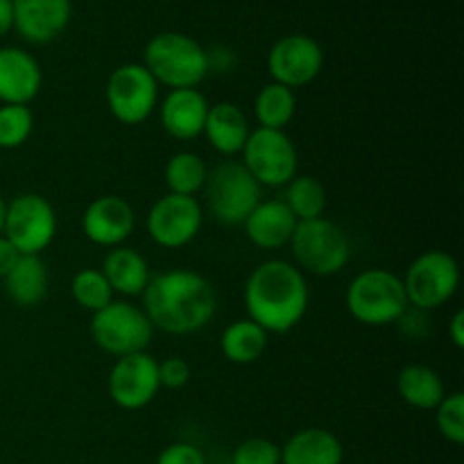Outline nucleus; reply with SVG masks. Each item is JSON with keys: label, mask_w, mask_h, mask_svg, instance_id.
<instances>
[{"label": "nucleus", "mask_w": 464, "mask_h": 464, "mask_svg": "<svg viewBox=\"0 0 464 464\" xmlns=\"http://www.w3.org/2000/svg\"><path fill=\"white\" fill-rule=\"evenodd\" d=\"M143 311L154 329L172 335L202 331L218 311V297L207 276L193 270H166L150 279Z\"/></svg>", "instance_id": "1"}, {"label": "nucleus", "mask_w": 464, "mask_h": 464, "mask_svg": "<svg viewBox=\"0 0 464 464\" xmlns=\"http://www.w3.org/2000/svg\"><path fill=\"white\" fill-rule=\"evenodd\" d=\"M308 284L304 272L288 261L261 263L245 284V308L249 320L266 334H288L308 311Z\"/></svg>", "instance_id": "2"}, {"label": "nucleus", "mask_w": 464, "mask_h": 464, "mask_svg": "<svg viewBox=\"0 0 464 464\" xmlns=\"http://www.w3.org/2000/svg\"><path fill=\"white\" fill-rule=\"evenodd\" d=\"M150 75L157 84L175 89H198L208 75L207 50L193 36L181 32H161L152 36L143 53Z\"/></svg>", "instance_id": "3"}, {"label": "nucleus", "mask_w": 464, "mask_h": 464, "mask_svg": "<svg viewBox=\"0 0 464 464\" xmlns=\"http://www.w3.org/2000/svg\"><path fill=\"white\" fill-rule=\"evenodd\" d=\"M349 315L365 326H388L408 311V297L401 276L383 267L362 270L353 276L344 295Z\"/></svg>", "instance_id": "4"}, {"label": "nucleus", "mask_w": 464, "mask_h": 464, "mask_svg": "<svg viewBox=\"0 0 464 464\" xmlns=\"http://www.w3.org/2000/svg\"><path fill=\"white\" fill-rule=\"evenodd\" d=\"M288 245L299 270L315 276L338 275L352 258V243L344 229L326 218L297 222Z\"/></svg>", "instance_id": "5"}, {"label": "nucleus", "mask_w": 464, "mask_h": 464, "mask_svg": "<svg viewBox=\"0 0 464 464\" xmlns=\"http://www.w3.org/2000/svg\"><path fill=\"white\" fill-rule=\"evenodd\" d=\"M204 195L211 216L220 225H243L249 213L258 207L263 186L249 175L240 161H222L208 170Z\"/></svg>", "instance_id": "6"}, {"label": "nucleus", "mask_w": 464, "mask_h": 464, "mask_svg": "<svg viewBox=\"0 0 464 464\" xmlns=\"http://www.w3.org/2000/svg\"><path fill=\"white\" fill-rule=\"evenodd\" d=\"M154 326L143 308L131 302H111L102 311L93 313L91 338L102 352L111 356H130L150 347Z\"/></svg>", "instance_id": "7"}, {"label": "nucleus", "mask_w": 464, "mask_h": 464, "mask_svg": "<svg viewBox=\"0 0 464 464\" xmlns=\"http://www.w3.org/2000/svg\"><path fill=\"white\" fill-rule=\"evenodd\" d=\"M403 290H406L408 304L417 311H435L444 306L460 285V267L451 254L442 249H430L420 254L408 266L403 276Z\"/></svg>", "instance_id": "8"}, {"label": "nucleus", "mask_w": 464, "mask_h": 464, "mask_svg": "<svg viewBox=\"0 0 464 464\" xmlns=\"http://www.w3.org/2000/svg\"><path fill=\"white\" fill-rule=\"evenodd\" d=\"M57 216L53 204L36 193H23L7 204L3 236L23 256H39L54 240Z\"/></svg>", "instance_id": "9"}, {"label": "nucleus", "mask_w": 464, "mask_h": 464, "mask_svg": "<svg viewBox=\"0 0 464 464\" xmlns=\"http://www.w3.org/2000/svg\"><path fill=\"white\" fill-rule=\"evenodd\" d=\"M297 148L281 130L258 127L243 148V166L261 186H285L297 175Z\"/></svg>", "instance_id": "10"}, {"label": "nucleus", "mask_w": 464, "mask_h": 464, "mask_svg": "<svg viewBox=\"0 0 464 464\" xmlns=\"http://www.w3.org/2000/svg\"><path fill=\"white\" fill-rule=\"evenodd\" d=\"M109 111L122 125H140L152 116L159 100V84L143 63H122L107 82Z\"/></svg>", "instance_id": "11"}, {"label": "nucleus", "mask_w": 464, "mask_h": 464, "mask_svg": "<svg viewBox=\"0 0 464 464\" xmlns=\"http://www.w3.org/2000/svg\"><path fill=\"white\" fill-rule=\"evenodd\" d=\"M204 222L202 204L188 195L168 193L152 204L145 220L150 238L163 249H179L193 243Z\"/></svg>", "instance_id": "12"}, {"label": "nucleus", "mask_w": 464, "mask_h": 464, "mask_svg": "<svg viewBox=\"0 0 464 464\" xmlns=\"http://www.w3.org/2000/svg\"><path fill=\"white\" fill-rule=\"evenodd\" d=\"M159 362L148 352L118 358L109 372V397L122 411H140L157 399Z\"/></svg>", "instance_id": "13"}, {"label": "nucleus", "mask_w": 464, "mask_h": 464, "mask_svg": "<svg viewBox=\"0 0 464 464\" xmlns=\"http://www.w3.org/2000/svg\"><path fill=\"white\" fill-rule=\"evenodd\" d=\"M324 66L322 45L308 34H288L272 45L267 71L276 84L299 89L315 80Z\"/></svg>", "instance_id": "14"}, {"label": "nucleus", "mask_w": 464, "mask_h": 464, "mask_svg": "<svg viewBox=\"0 0 464 464\" xmlns=\"http://www.w3.org/2000/svg\"><path fill=\"white\" fill-rule=\"evenodd\" d=\"M136 216L127 199L118 195H102L86 207L82 216V229L93 245L100 247H121L134 234Z\"/></svg>", "instance_id": "15"}, {"label": "nucleus", "mask_w": 464, "mask_h": 464, "mask_svg": "<svg viewBox=\"0 0 464 464\" xmlns=\"http://www.w3.org/2000/svg\"><path fill=\"white\" fill-rule=\"evenodd\" d=\"M14 30L27 44L44 45L59 39L71 23V0H12Z\"/></svg>", "instance_id": "16"}, {"label": "nucleus", "mask_w": 464, "mask_h": 464, "mask_svg": "<svg viewBox=\"0 0 464 464\" xmlns=\"http://www.w3.org/2000/svg\"><path fill=\"white\" fill-rule=\"evenodd\" d=\"M41 82V66L27 50L14 45L0 48V102H32L39 95Z\"/></svg>", "instance_id": "17"}, {"label": "nucleus", "mask_w": 464, "mask_h": 464, "mask_svg": "<svg viewBox=\"0 0 464 464\" xmlns=\"http://www.w3.org/2000/svg\"><path fill=\"white\" fill-rule=\"evenodd\" d=\"M161 125L172 139L193 140L204 134L208 102L198 89H175L166 95L159 109Z\"/></svg>", "instance_id": "18"}, {"label": "nucleus", "mask_w": 464, "mask_h": 464, "mask_svg": "<svg viewBox=\"0 0 464 464\" xmlns=\"http://www.w3.org/2000/svg\"><path fill=\"white\" fill-rule=\"evenodd\" d=\"M245 234L256 247L261 249H281L290 243L297 227V218L293 216L284 199H266L258 202L243 222Z\"/></svg>", "instance_id": "19"}, {"label": "nucleus", "mask_w": 464, "mask_h": 464, "mask_svg": "<svg viewBox=\"0 0 464 464\" xmlns=\"http://www.w3.org/2000/svg\"><path fill=\"white\" fill-rule=\"evenodd\" d=\"M204 134L211 140L213 150L225 157L243 152L249 134V121L243 109L234 102H218L208 107L207 122H204Z\"/></svg>", "instance_id": "20"}, {"label": "nucleus", "mask_w": 464, "mask_h": 464, "mask_svg": "<svg viewBox=\"0 0 464 464\" xmlns=\"http://www.w3.org/2000/svg\"><path fill=\"white\" fill-rule=\"evenodd\" d=\"M344 449L326 429H304L281 449V464H343Z\"/></svg>", "instance_id": "21"}, {"label": "nucleus", "mask_w": 464, "mask_h": 464, "mask_svg": "<svg viewBox=\"0 0 464 464\" xmlns=\"http://www.w3.org/2000/svg\"><path fill=\"white\" fill-rule=\"evenodd\" d=\"M104 279L109 281L113 293H121L125 297H136L143 295L148 288L150 279V266L136 249L131 247H113L111 252L104 256L102 270Z\"/></svg>", "instance_id": "22"}, {"label": "nucleus", "mask_w": 464, "mask_h": 464, "mask_svg": "<svg viewBox=\"0 0 464 464\" xmlns=\"http://www.w3.org/2000/svg\"><path fill=\"white\" fill-rule=\"evenodd\" d=\"M5 293L14 304L32 308L41 304L48 295V266L41 256H18L16 266L5 276Z\"/></svg>", "instance_id": "23"}, {"label": "nucleus", "mask_w": 464, "mask_h": 464, "mask_svg": "<svg viewBox=\"0 0 464 464\" xmlns=\"http://www.w3.org/2000/svg\"><path fill=\"white\" fill-rule=\"evenodd\" d=\"M397 390L399 397L417 411H435L447 397L442 376L429 365L403 367L397 376Z\"/></svg>", "instance_id": "24"}, {"label": "nucleus", "mask_w": 464, "mask_h": 464, "mask_svg": "<svg viewBox=\"0 0 464 464\" xmlns=\"http://www.w3.org/2000/svg\"><path fill=\"white\" fill-rule=\"evenodd\" d=\"M267 347V334L247 317V320H236L222 331L220 349L222 356L234 365H249L263 356Z\"/></svg>", "instance_id": "25"}, {"label": "nucleus", "mask_w": 464, "mask_h": 464, "mask_svg": "<svg viewBox=\"0 0 464 464\" xmlns=\"http://www.w3.org/2000/svg\"><path fill=\"white\" fill-rule=\"evenodd\" d=\"M297 111V98H295V91L288 89L284 84H270L263 86L258 91L256 100H254V113H256L258 125L266 127V130H285V125H290V121L295 118Z\"/></svg>", "instance_id": "26"}, {"label": "nucleus", "mask_w": 464, "mask_h": 464, "mask_svg": "<svg viewBox=\"0 0 464 464\" xmlns=\"http://www.w3.org/2000/svg\"><path fill=\"white\" fill-rule=\"evenodd\" d=\"M163 177H166L168 193L195 198V193H199L207 184L208 166L199 154L177 152L168 159Z\"/></svg>", "instance_id": "27"}, {"label": "nucleus", "mask_w": 464, "mask_h": 464, "mask_svg": "<svg viewBox=\"0 0 464 464\" xmlns=\"http://www.w3.org/2000/svg\"><path fill=\"white\" fill-rule=\"evenodd\" d=\"M285 188V207L293 211L297 222L322 218L326 207V188L313 175H295Z\"/></svg>", "instance_id": "28"}, {"label": "nucleus", "mask_w": 464, "mask_h": 464, "mask_svg": "<svg viewBox=\"0 0 464 464\" xmlns=\"http://www.w3.org/2000/svg\"><path fill=\"white\" fill-rule=\"evenodd\" d=\"M71 293L72 299H75L84 311L91 313L102 311L104 306H109V304L113 302L111 285L104 279L102 272L95 270V267H84V270H80L72 276Z\"/></svg>", "instance_id": "29"}, {"label": "nucleus", "mask_w": 464, "mask_h": 464, "mask_svg": "<svg viewBox=\"0 0 464 464\" xmlns=\"http://www.w3.org/2000/svg\"><path fill=\"white\" fill-rule=\"evenodd\" d=\"M34 116L27 104H3L0 107V148L16 150L30 139Z\"/></svg>", "instance_id": "30"}, {"label": "nucleus", "mask_w": 464, "mask_h": 464, "mask_svg": "<svg viewBox=\"0 0 464 464\" xmlns=\"http://www.w3.org/2000/svg\"><path fill=\"white\" fill-rule=\"evenodd\" d=\"M435 421L444 440L451 444H464V394L451 392L435 408Z\"/></svg>", "instance_id": "31"}, {"label": "nucleus", "mask_w": 464, "mask_h": 464, "mask_svg": "<svg viewBox=\"0 0 464 464\" xmlns=\"http://www.w3.org/2000/svg\"><path fill=\"white\" fill-rule=\"evenodd\" d=\"M231 464H281V447L266 438H249L234 449Z\"/></svg>", "instance_id": "32"}, {"label": "nucleus", "mask_w": 464, "mask_h": 464, "mask_svg": "<svg viewBox=\"0 0 464 464\" xmlns=\"http://www.w3.org/2000/svg\"><path fill=\"white\" fill-rule=\"evenodd\" d=\"M190 374H193L190 365L179 356L166 358V361L159 362V383H161V388H184V385H188Z\"/></svg>", "instance_id": "33"}, {"label": "nucleus", "mask_w": 464, "mask_h": 464, "mask_svg": "<svg viewBox=\"0 0 464 464\" xmlns=\"http://www.w3.org/2000/svg\"><path fill=\"white\" fill-rule=\"evenodd\" d=\"M157 464H207V458L195 444L175 442L159 453Z\"/></svg>", "instance_id": "34"}, {"label": "nucleus", "mask_w": 464, "mask_h": 464, "mask_svg": "<svg viewBox=\"0 0 464 464\" xmlns=\"http://www.w3.org/2000/svg\"><path fill=\"white\" fill-rule=\"evenodd\" d=\"M18 256H21V254L16 252V247H14L5 236H0V279H5V276L12 272V267L16 266Z\"/></svg>", "instance_id": "35"}, {"label": "nucleus", "mask_w": 464, "mask_h": 464, "mask_svg": "<svg viewBox=\"0 0 464 464\" xmlns=\"http://www.w3.org/2000/svg\"><path fill=\"white\" fill-rule=\"evenodd\" d=\"M449 338L458 349L464 347V313L458 311L449 322Z\"/></svg>", "instance_id": "36"}, {"label": "nucleus", "mask_w": 464, "mask_h": 464, "mask_svg": "<svg viewBox=\"0 0 464 464\" xmlns=\"http://www.w3.org/2000/svg\"><path fill=\"white\" fill-rule=\"evenodd\" d=\"M14 30V7L12 0H0V39Z\"/></svg>", "instance_id": "37"}, {"label": "nucleus", "mask_w": 464, "mask_h": 464, "mask_svg": "<svg viewBox=\"0 0 464 464\" xmlns=\"http://www.w3.org/2000/svg\"><path fill=\"white\" fill-rule=\"evenodd\" d=\"M5 211H7V202L0 195V236H3V225H5Z\"/></svg>", "instance_id": "38"}]
</instances>
